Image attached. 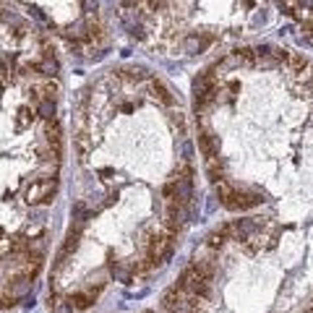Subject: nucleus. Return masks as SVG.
Instances as JSON below:
<instances>
[{
	"label": "nucleus",
	"instance_id": "a878e982",
	"mask_svg": "<svg viewBox=\"0 0 313 313\" xmlns=\"http://www.w3.org/2000/svg\"><path fill=\"white\" fill-rule=\"evenodd\" d=\"M245 6H248V8H253V0H245Z\"/></svg>",
	"mask_w": 313,
	"mask_h": 313
},
{
	"label": "nucleus",
	"instance_id": "b1692460",
	"mask_svg": "<svg viewBox=\"0 0 313 313\" xmlns=\"http://www.w3.org/2000/svg\"><path fill=\"white\" fill-rule=\"evenodd\" d=\"M303 31H305L308 37H313V24H310V21H305V24H303Z\"/></svg>",
	"mask_w": 313,
	"mask_h": 313
},
{
	"label": "nucleus",
	"instance_id": "2eb2a0df",
	"mask_svg": "<svg viewBox=\"0 0 313 313\" xmlns=\"http://www.w3.org/2000/svg\"><path fill=\"white\" fill-rule=\"evenodd\" d=\"M37 113L50 123V120H55V102L53 99H42V102H37Z\"/></svg>",
	"mask_w": 313,
	"mask_h": 313
},
{
	"label": "nucleus",
	"instance_id": "4468645a",
	"mask_svg": "<svg viewBox=\"0 0 313 313\" xmlns=\"http://www.w3.org/2000/svg\"><path fill=\"white\" fill-rule=\"evenodd\" d=\"M73 141H76V149H78V160L86 162V156H89V138H86V133L78 131Z\"/></svg>",
	"mask_w": 313,
	"mask_h": 313
},
{
	"label": "nucleus",
	"instance_id": "dca6fc26",
	"mask_svg": "<svg viewBox=\"0 0 313 313\" xmlns=\"http://www.w3.org/2000/svg\"><path fill=\"white\" fill-rule=\"evenodd\" d=\"M31 120H34V113H31L29 107H21L19 115H16V131H24Z\"/></svg>",
	"mask_w": 313,
	"mask_h": 313
},
{
	"label": "nucleus",
	"instance_id": "f03ea898",
	"mask_svg": "<svg viewBox=\"0 0 313 313\" xmlns=\"http://www.w3.org/2000/svg\"><path fill=\"white\" fill-rule=\"evenodd\" d=\"M264 198H261V193H245V191H235L232 193V198L225 203V209H230V212H243V209H250V206H258Z\"/></svg>",
	"mask_w": 313,
	"mask_h": 313
},
{
	"label": "nucleus",
	"instance_id": "39448f33",
	"mask_svg": "<svg viewBox=\"0 0 313 313\" xmlns=\"http://www.w3.org/2000/svg\"><path fill=\"white\" fill-rule=\"evenodd\" d=\"M219 136H214V133H209V131H201L198 133V149H201V154L206 156V160H214V156H219Z\"/></svg>",
	"mask_w": 313,
	"mask_h": 313
},
{
	"label": "nucleus",
	"instance_id": "a211bd4d",
	"mask_svg": "<svg viewBox=\"0 0 313 313\" xmlns=\"http://www.w3.org/2000/svg\"><path fill=\"white\" fill-rule=\"evenodd\" d=\"M118 76L128 78V81H144L146 71H144V68H123V71H118Z\"/></svg>",
	"mask_w": 313,
	"mask_h": 313
},
{
	"label": "nucleus",
	"instance_id": "aec40b11",
	"mask_svg": "<svg viewBox=\"0 0 313 313\" xmlns=\"http://www.w3.org/2000/svg\"><path fill=\"white\" fill-rule=\"evenodd\" d=\"M287 63H290V68H292L295 73H303V71L308 68V60H305L303 55H290V60H287Z\"/></svg>",
	"mask_w": 313,
	"mask_h": 313
},
{
	"label": "nucleus",
	"instance_id": "cd10ccee",
	"mask_svg": "<svg viewBox=\"0 0 313 313\" xmlns=\"http://www.w3.org/2000/svg\"><path fill=\"white\" fill-rule=\"evenodd\" d=\"M144 313H154V310H144Z\"/></svg>",
	"mask_w": 313,
	"mask_h": 313
},
{
	"label": "nucleus",
	"instance_id": "f3484780",
	"mask_svg": "<svg viewBox=\"0 0 313 313\" xmlns=\"http://www.w3.org/2000/svg\"><path fill=\"white\" fill-rule=\"evenodd\" d=\"M212 39L209 37H203V39H198V37H188V42H185V47H188V53L191 55H196V53H201L203 47H206Z\"/></svg>",
	"mask_w": 313,
	"mask_h": 313
},
{
	"label": "nucleus",
	"instance_id": "1a4fd4ad",
	"mask_svg": "<svg viewBox=\"0 0 313 313\" xmlns=\"http://www.w3.org/2000/svg\"><path fill=\"white\" fill-rule=\"evenodd\" d=\"M151 94H154V97L160 99L162 105H167V107L175 105V97H172V91H170V89L160 81V78H151Z\"/></svg>",
	"mask_w": 313,
	"mask_h": 313
},
{
	"label": "nucleus",
	"instance_id": "bb28decb",
	"mask_svg": "<svg viewBox=\"0 0 313 313\" xmlns=\"http://www.w3.org/2000/svg\"><path fill=\"white\" fill-rule=\"evenodd\" d=\"M0 238H3V227H0Z\"/></svg>",
	"mask_w": 313,
	"mask_h": 313
},
{
	"label": "nucleus",
	"instance_id": "4be33fe9",
	"mask_svg": "<svg viewBox=\"0 0 313 313\" xmlns=\"http://www.w3.org/2000/svg\"><path fill=\"white\" fill-rule=\"evenodd\" d=\"M16 305V295H0V308H13Z\"/></svg>",
	"mask_w": 313,
	"mask_h": 313
},
{
	"label": "nucleus",
	"instance_id": "423d86ee",
	"mask_svg": "<svg viewBox=\"0 0 313 313\" xmlns=\"http://www.w3.org/2000/svg\"><path fill=\"white\" fill-rule=\"evenodd\" d=\"M230 230H232V240L243 243L245 238H250V235L258 230V222H256V219H238V222L230 225Z\"/></svg>",
	"mask_w": 313,
	"mask_h": 313
},
{
	"label": "nucleus",
	"instance_id": "7ed1b4c3",
	"mask_svg": "<svg viewBox=\"0 0 313 313\" xmlns=\"http://www.w3.org/2000/svg\"><path fill=\"white\" fill-rule=\"evenodd\" d=\"M185 222V206L180 201H170L167 209H165V230L170 232H178Z\"/></svg>",
	"mask_w": 313,
	"mask_h": 313
},
{
	"label": "nucleus",
	"instance_id": "9d476101",
	"mask_svg": "<svg viewBox=\"0 0 313 313\" xmlns=\"http://www.w3.org/2000/svg\"><path fill=\"white\" fill-rule=\"evenodd\" d=\"M44 136H47V144H50V146L60 154V151H63V146H60V125H58V120H50V123H47Z\"/></svg>",
	"mask_w": 313,
	"mask_h": 313
},
{
	"label": "nucleus",
	"instance_id": "6e6552de",
	"mask_svg": "<svg viewBox=\"0 0 313 313\" xmlns=\"http://www.w3.org/2000/svg\"><path fill=\"white\" fill-rule=\"evenodd\" d=\"M99 292H102V285H99V287H91V290H86V292H76L73 297H68V300H71V305H73L76 310H86L94 300H97Z\"/></svg>",
	"mask_w": 313,
	"mask_h": 313
},
{
	"label": "nucleus",
	"instance_id": "393cba45",
	"mask_svg": "<svg viewBox=\"0 0 313 313\" xmlns=\"http://www.w3.org/2000/svg\"><path fill=\"white\" fill-rule=\"evenodd\" d=\"M305 91H310V94H313V81H308V84H305Z\"/></svg>",
	"mask_w": 313,
	"mask_h": 313
},
{
	"label": "nucleus",
	"instance_id": "f8f14e48",
	"mask_svg": "<svg viewBox=\"0 0 313 313\" xmlns=\"http://www.w3.org/2000/svg\"><path fill=\"white\" fill-rule=\"evenodd\" d=\"M214 193H217V198L219 201H222V206H225V203L232 198V193H235V188L227 183V180H217L214 183Z\"/></svg>",
	"mask_w": 313,
	"mask_h": 313
},
{
	"label": "nucleus",
	"instance_id": "20e7f679",
	"mask_svg": "<svg viewBox=\"0 0 313 313\" xmlns=\"http://www.w3.org/2000/svg\"><path fill=\"white\" fill-rule=\"evenodd\" d=\"M78 240H81V230H76V227H71V232H68V238H66V243L60 245V250H58V258H55V274L63 269V264H66V258L71 256V253H76V248H78Z\"/></svg>",
	"mask_w": 313,
	"mask_h": 313
},
{
	"label": "nucleus",
	"instance_id": "0eeeda50",
	"mask_svg": "<svg viewBox=\"0 0 313 313\" xmlns=\"http://www.w3.org/2000/svg\"><path fill=\"white\" fill-rule=\"evenodd\" d=\"M227 240H232V230H230V225H219L214 232H209V238H206V248H209V250H219Z\"/></svg>",
	"mask_w": 313,
	"mask_h": 313
},
{
	"label": "nucleus",
	"instance_id": "9b49d317",
	"mask_svg": "<svg viewBox=\"0 0 313 313\" xmlns=\"http://www.w3.org/2000/svg\"><path fill=\"white\" fill-rule=\"evenodd\" d=\"M206 175H209L212 183L225 180V170H222V162H219V156H214V160H206Z\"/></svg>",
	"mask_w": 313,
	"mask_h": 313
},
{
	"label": "nucleus",
	"instance_id": "6ab92c4d",
	"mask_svg": "<svg viewBox=\"0 0 313 313\" xmlns=\"http://www.w3.org/2000/svg\"><path fill=\"white\" fill-rule=\"evenodd\" d=\"M162 198H165V203L178 201V185H175V180H170V183L162 185Z\"/></svg>",
	"mask_w": 313,
	"mask_h": 313
},
{
	"label": "nucleus",
	"instance_id": "412c9836",
	"mask_svg": "<svg viewBox=\"0 0 313 313\" xmlns=\"http://www.w3.org/2000/svg\"><path fill=\"white\" fill-rule=\"evenodd\" d=\"M58 91H60V86H58V81H47V84L42 86V94H44V99H53V102H55V97H58Z\"/></svg>",
	"mask_w": 313,
	"mask_h": 313
},
{
	"label": "nucleus",
	"instance_id": "5701e85b",
	"mask_svg": "<svg viewBox=\"0 0 313 313\" xmlns=\"http://www.w3.org/2000/svg\"><path fill=\"white\" fill-rule=\"evenodd\" d=\"M172 125H178V131H180V133L185 131V120H183V115H180V113L172 115Z\"/></svg>",
	"mask_w": 313,
	"mask_h": 313
},
{
	"label": "nucleus",
	"instance_id": "ddd939ff",
	"mask_svg": "<svg viewBox=\"0 0 313 313\" xmlns=\"http://www.w3.org/2000/svg\"><path fill=\"white\" fill-rule=\"evenodd\" d=\"M50 308H53V313H73L76 310L71 305V300H63V297L55 295V292H50Z\"/></svg>",
	"mask_w": 313,
	"mask_h": 313
},
{
	"label": "nucleus",
	"instance_id": "f257e3e1",
	"mask_svg": "<svg viewBox=\"0 0 313 313\" xmlns=\"http://www.w3.org/2000/svg\"><path fill=\"white\" fill-rule=\"evenodd\" d=\"M178 287L185 290L188 295H196V297H209V290H212V279L206 274H201L196 266H188V269H183L180 279H178Z\"/></svg>",
	"mask_w": 313,
	"mask_h": 313
}]
</instances>
